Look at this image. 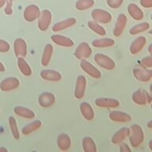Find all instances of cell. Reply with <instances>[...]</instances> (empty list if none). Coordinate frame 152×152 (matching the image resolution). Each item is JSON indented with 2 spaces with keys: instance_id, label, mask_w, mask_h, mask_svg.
<instances>
[{
  "instance_id": "obj_1",
  "label": "cell",
  "mask_w": 152,
  "mask_h": 152,
  "mask_svg": "<svg viewBox=\"0 0 152 152\" xmlns=\"http://www.w3.org/2000/svg\"><path fill=\"white\" fill-rule=\"evenodd\" d=\"M130 133H129V141L133 147H138L141 145L144 140V133L142 127L140 124H134L130 126Z\"/></svg>"
},
{
  "instance_id": "obj_2",
  "label": "cell",
  "mask_w": 152,
  "mask_h": 152,
  "mask_svg": "<svg viewBox=\"0 0 152 152\" xmlns=\"http://www.w3.org/2000/svg\"><path fill=\"white\" fill-rule=\"evenodd\" d=\"M95 63L101 66L102 68L106 69V70H113L116 66V64L113 59L102 53H97L94 56Z\"/></svg>"
},
{
  "instance_id": "obj_3",
  "label": "cell",
  "mask_w": 152,
  "mask_h": 152,
  "mask_svg": "<svg viewBox=\"0 0 152 152\" xmlns=\"http://www.w3.org/2000/svg\"><path fill=\"white\" fill-rule=\"evenodd\" d=\"M132 99L135 104L139 105H145L151 103V94H148L146 90L139 89L133 93Z\"/></svg>"
},
{
  "instance_id": "obj_4",
  "label": "cell",
  "mask_w": 152,
  "mask_h": 152,
  "mask_svg": "<svg viewBox=\"0 0 152 152\" xmlns=\"http://www.w3.org/2000/svg\"><path fill=\"white\" fill-rule=\"evenodd\" d=\"M91 17L94 21L97 23L108 24L112 21L111 14L107 10L102 9H94L91 12Z\"/></svg>"
},
{
  "instance_id": "obj_5",
  "label": "cell",
  "mask_w": 152,
  "mask_h": 152,
  "mask_svg": "<svg viewBox=\"0 0 152 152\" xmlns=\"http://www.w3.org/2000/svg\"><path fill=\"white\" fill-rule=\"evenodd\" d=\"M133 75L136 80L142 82V83H147L151 81L152 78V71L143 66L134 68Z\"/></svg>"
},
{
  "instance_id": "obj_6",
  "label": "cell",
  "mask_w": 152,
  "mask_h": 152,
  "mask_svg": "<svg viewBox=\"0 0 152 152\" xmlns=\"http://www.w3.org/2000/svg\"><path fill=\"white\" fill-rule=\"evenodd\" d=\"M52 13L48 10H44L40 12L38 21V28L40 31L45 32L48 28L52 22Z\"/></svg>"
},
{
  "instance_id": "obj_7",
  "label": "cell",
  "mask_w": 152,
  "mask_h": 152,
  "mask_svg": "<svg viewBox=\"0 0 152 152\" xmlns=\"http://www.w3.org/2000/svg\"><path fill=\"white\" fill-rule=\"evenodd\" d=\"M40 14V8L37 5L32 4L28 5V7L25 9L23 13V17L26 21L32 22V21H34L39 18Z\"/></svg>"
},
{
  "instance_id": "obj_8",
  "label": "cell",
  "mask_w": 152,
  "mask_h": 152,
  "mask_svg": "<svg viewBox=\"0 0 152 152\" xmlns=\"http://www.w3.org/2000/svg\"><path fill=\"white\" fill-rule=\"evenodd\" d=\"M91 54H92V49L89 44L86 42L81 43L76 48L75 52V56L79 60L86 59L91 56Z\"/></svg>"
},
{
  "instance_id": "obj_9",
  "label": "cell",
  "mask_w": 152,
  "mask_h": 152,
  "mask_svg": "<svg viewBox=\"0 0 152 152\" xmlns=\"http://www.w3.org/2000/svg\"><path fill=\"white\" fill-rule=\"evenodd\" d=\"M80 67L88 75L94 78H100L102 77V73L97 68H96L90 62L86 61V59L81 60Z\"/></svg>"
},
{
  "instance_id": "obj_10",
  "label": "cell",
  "mask_w": 152,
  "mask_h": 152,
  "mask_svg": "<svg viewBox=\"0 0 152 152\" xmlns=\"http://www.w3.org/2000/svg\"><path fill=\"white\" fill-rule=\"evenodd\" d=\"M20 86V81L15 77H8L5 78L0 83V89L2 91L7 92L15 90Z\"/></svg>"
},
{
  "instance_id": "obj_11",
  "label": "cell",
  "mask_w": 152,
  "mask_h": 152,
  "mask_svg": "<svg viewBox=\"0 0 152 152\" xmlns=\"http://www.w3.org/2000/svg\"><path fill=\"white\" fill-rule=\"evenodd\" d=\"M55 102H56V97L54 94L48 91L41 93L38 97L39 104L43 108H49L54 104Z\"/></svg>"
},
{
  "instance_id": "obj_12",
  "label": "cell",
  "mask_w": 152,
  "mask_h": 152,
  "mask_svg": "<svg viewBox=\"0 0 152 152\" xmlns=\"http://www.w3.org/2000/svg\"><path fill=\"white\" fill-rule=\"evenodd\" d=\"M86 86V78L85 76L80 75L78 76L76 80L75 89V97L77 99H82L85 94Z\"/></svg>"
},
{
  "instance_id": "obj_13",
  "label": "cell",
  "mask_w": 152,
  "mask_h": 152,
  "mask_svg": "<svg viewBox=\"0 0 152 152\" xmlns=\"http://www.w3.org/2000/svg\"><path fill=\"white\" fill-rule=\"evenodd\" d=\"M96 105L101 108H106V109H112L120 106V102L118 100L111 97H99L95 101Z\"/></svg>"
},
{
  "instance_id": "obj_14",
  "label": "cell",
  "mask_w": 152,
  "mask_h": 152,
  "mask_svg": "<svg viewBox=\"0 0 152 152\" xmlns=\"http://www.w3.org/2000/svg\"><path fill=\"white\" fill-rule=\"evenodd\" d=\"M128 23V18L124 14H119L116 19V25L113 28V35L118 37L123 33L124 28Z\"/></svg>"
},
{
  "instance_id": "obj_15",
  "label": "cell",
  "mask_w": 152,
  "mask_h": 152,
  "mask_svg": "<svg viewBox=\"0 0 152 152\" xmlns=\"http://www.w3.org/2000/svg\"><path fill=\"white\" fill-rule=\"evenodd\" d=\"M14 50L18 58L25 57L27 54V44L22 38H17L14 43Z\"/></svg>"
},
{
  "instance_id": "obj_16",
  "label": "cell",
  "mask_w": 152,
  "mask_h": 152,
  "mask_svg": "<svg viewBox=\"0 0 152 152\" xmlns=\"http://www.w3.org/2000/svg\"><path fill=\"white\" fill-rule=\"evenodd\" d=\"M110 120L114 122L128 123L132 121V116L127 113L121 111H113L109 115Z\"/></svg>"
},
{
  "instance_id": "obj_17",
  "label": "cell",
  "mask_w": 152,
  "mask_h": 152,
  "mask_svg": "<svg viewBox=\"0 0 152 152\" xmlns=\"http://www.w3.org/2000/svg\"><path fill=\"white\" fill-rule=\"evenodd\" d=\"M40 77L46 81H50V82H58L60 81L62 78L61 74L54 70H43L40 71Z\"/></svg>"
},
{
  "instance_id": "obj_18",
  "label": "cell",
  "mask_w": 152,
  "mask_h": 152,
  "mask_svg": "<svg viewBox=\"0 0 152 152\" xmlns=\"http://www.w3.org/2000/svg\"><path fill=\"white\" fill-rule=\"evenodd\" d=\"M146 44H147V39L144 37L141 36V37L135 38L130 45L131 54H138L143 48V47H144Z\"/></svg>"
},
{
  "instance_id": "obj_19",
  "label": "cell",
  "mask_w": 152,
  "mask_h": 152,
  "mask_svg": "<svg viewBox=\"0 0 152 152\" xmlns=\"http://www.w3.org/2000/svg\"><path fill=\"white\" fill-rule=\"evenodd\" d=\"M51 39L56 45L61 46V47H72L74 45V41L71 38L65 37L63 35H59V34H55L51 37Z\"/></svg>"
},
{
  "instance_id": "obj_20",
  "label": "cell",
  "mask_w": 152,
  "mask_h": 152,
  "mask_svg": "<svg viewBox=\"0 0 152 152\" xmlns=\"http://www.w3.org/2000/svg\"><path fill=\"white\" fill-rule=\"evenodd\" d=\"M57 145L60 151H67L71 146V138L67 134L63 133L59 135L57 138Z\"/></svg>"
},
{
  "instance_id": "obj_21",
  "label": "cell",
  "mask_w": 152,
  "mask_h": 152,
  "mask_svg": "<svg viewBox=\"0 0 152 152\" xmlns=\"http://www.w3.org/2000/svg\"><path fill=\"white\" fill-rule=\"evenodd\" d=\"M76 24V19L75 18H66L64 21H59L55 24L52 26V31L53 32H59V31L64 30L67 28H70L71 26H75Z\"/></svg>"
},
{
  "instance_id": "obj_22",
  "label": "cell",
  "mask_w": 152,
  "mask_h": 152,
  "mask_svg": "<svg viewBox=\"0 0 152 152\" xmlns=\"http://www.w3.org/2000/svg\"><path fill=\"white\" fill-rule=\"evenodd\" d=\"M130 133V128H122L119 129L112 137V142L113 144H119L125 140L128 137Z\"/></svg>"
},
{
  "instance_id": "obj_23",
  "label": "cell",
  "mask_w": 152,
  "mask_h": 152,
  "mask_svg": "<svg viewBox=\"0 0 152 152\" xmlns=\"http://www.w3.org/2000/svg\"><path fill=\"white\" fill-rule=\"evenodd\" d=\"M128 12L129 15L135 21H140L143 18V12L137 5L135 3H130L128 6Z\"/></svg>"
},
{
  "instance_id": "obj_24",
  "label": "cell",
  "mask_w": 152,
  "mask_h": 152,
  "mask_svg": "<svg viewBox=\"0 0 152 152\" xmlns=\"http://www.w3.org/2000/svg\"><path fill=\"white\" fill-rule=\"evenodd\" d=\"M80 111L83 117L87 121H92L94 118V111L90 104L87 102H82L80 104Z\"/></svg>"
},
{
  "instance_id": "obj_25",
  "label": "cell",
  "mask_w": 152,
  "mask_h": 152,
  "mask_svg": "<svg viewBox=\"0 0 152 152\" xmlns=\"http://www.w3.org/2000/svg\"><path fill=\"white\" fill-rule=\"evenodd\" d=\"M52 53H53V46L51 44L45 45L41 56V64L43 66H46L51 61Z\"/></svg>"
},
{
  "instance_id": "obj_26",
  "label": "cell",
  "mask_w": 152,
  "mask_h": 152,
  "mask_svg": "<svg viewBox=\"0 0 152 152\" xmlns=\"http://www.w3.org/2000/svg\"><path fill=\"white\" fill-rule=\"evenodd\" d=\"M15 114L18 116L26 119H33L35 117V113L32 109L24 106H16L14 109Z\"/></svg>"
},
{
  "instance_id": "obj_27",
  "label": "cell",
  "mask_w": 152,
  "mask_h": 152,
  "mask_svg": "<svg viewBox=\"0 0 152 152\" xmlns=\"http://www.w3.org/2000/svg\"><path fill=\"white\" fill-rule=\"evenodd\" d=\"M18 66L21 74L25 76H30L32 75V69L23 57L18 58Z\"/></svg>"
},
{
  "instance_id": "obj_28",
  "label": "cell",
  "mask_w": 152,
  "mask_h": 152,
  "mask_svg": "<svg viewBox=\"0 0 152 152\" xmlns=\"http://www.w3.org/2000/svg\"><path fill=\"white\" fill-rule=\"evenodd\" d=\"M115 45V40L111 38H101L93 40L92 45L94 48H109Z\"/></svg>"
},
{
  "instance_id": "obj_29",
  "label": "cell",
  "mask_w": 152,
  "mask_h": 152,
  "mask_svg": "<svg viewBox=\"0 0 152 152\" xmlns=\"http://www.w3.org/2000/svg\"><path fill=\"white\" fill-rule=\"evenodd\" d=\"M83 148L85 152H96L97 146L92 138L86 136L83 140Z\"/></svg>"
},
{
  "instance_id": "obj_30",
  "label": "cell",
  "mask_w": 152,
  "mask_h": 152,
  "mask_svg": "<svg viewBox=\"0 0 152 152\" xmlns=\"http://www.w3.org/2000/svg\"><path fill=\"white\" fill-rule=\"evenodd\" d=\"M41 124H42V123H41V121L40 120L33 121V122H31V123L28 124L25 127H23L22 130H21L22 134L25 135H28V134H30V133L35 132L36 130L39 129L41 127Z\"/></svg>"
},
{
  "instance_id": "obj_31",
  "label": "cell",
  "mask_w": 152,
  "mask_h": 152,
  "mask_svg": "<svg viewBox=\"0 0 152 152\" xmlns=\"http://www.w3.org/2000/svg\"><path fill=\"white\" fill-rule=\"evenodd\" d=\"M150 27H151V26H150V24L148 22H142V23L137 24V25H135V26H133L130 28L129 33L132 36L137 35L139 33L148 30Z\"/></svg>"
},
{
  "instance_id": "obj_32",
  "label": "cell",
  "mask_w": 152,
  "mask_h": 152,
  "mask_svg": "<svg viewBox=\"0 0 152 152\" xmlns=\"http://www.w3.org/2000/svg\"><path fill=\"white\" fill-rule=\"evenodd\" d=\"M94 5V0H78L75 3L76 9L78 10H86Z\"/></svg>"
},
{
  "instance_id": "obj_33",
  "label": "cell",
  "mask_w": 152,
  "mask_h": 152,
  "mask_svg": "<svg viewBox=\"0 0 152 152\" xmlns=\"http://www.w3.org/2000/svg\"><path fill=\"white\" fill-rule=\"evenodd\" d=\"M88 27L95 33H97L100 36H105L106 31L102 26H100L99 24L94 21H88Z\"/></svg>"
},
{
  "instance_id": "obj_34",
  "label": "cell",
  "mask_w": 152,
  "mask_h": 152,
  "mask_svg": "<svg viewBox=\"0 0 152 152\" xmlns=\"http://www.w3.org/2000/svg\"><path fill=\"white\" fill-rule=\"evenodd\" d=\"M9 124L10 131L14 138L15 140H19L20 139V133H19L18 128V124H17V121L14 116H10L9 117Z\"/></svg>"
},
{
  "instance_id": "obj_35",
  "label": "cell",
  "mask_w": 152,
  "mask_h": 152,
  "mask_svg": "<svg viewBox=\"0 0 152 152\" xmlns=\"http://www.w3.org/2000/svg\"><path fill=\"white\" fill-rule=\"evenodd\" d=\"M106 2L112 9H118L123 4L124 0H106Z\"/></svg>"
},
{
  "instance_id": "obj_36",
  "label": "cell",
  "mask_w": 152,
  "mask_h": 152,
  "mask_svg": "<svg viewBox=\"0 0 152 152\" xmlns=\"http://www.w3.org/2000/svg\"><path fill=\"white\" fill-rule=\"evenodd\" d=\"M141 65L146 68H151L152 67V57L151 56H148L141 59Z\"/></svg>"
},
{
  "instance_id": "obj_37",
  "label": "cell",
  "mask_w": 152,
  "mask_h": 152,
  "mask_svg": "<svg viewBox=\"0 0 152 152\" xmlns=\"http://www.w3.org/2000/svg\"><path fill=\"white\" fill-rule=\"evenodd\" d=\"M10 49V45L7 40H0V52L4 53V52H9Z\"/></svg>"
},
{
  "instance_id": "obj_38",
  "label": "cell",
  "mask_w": 152,
  "mask_h": 152,
  "mask_svg": "<svg viewBox=\"0 0 152 152\" xmlns=\"http://www.w3.org/2000/svg\"><path fill=\"white\" fill-rule=\"evenodd\" d=\"M7 6L5 7V14L7 15H11L13 14V10H12V1L7 0Z\"/></svg>"
},
{
  "instance_id": "obj_39",
  "label": "cell",
  "mask_w": 152,
  "mask_h": 152,
  "mask_svg": "<svg viewBox=\"0 0 152 152\" xmlns=\"http://www.w3.org/2000/svg\"><path fill=\"white\" fill-rule=\"evenodd\" d=\"M140 4L144 8H151L152 7V0H140Z\"/></svg>"
},
{
  "instance_id": "obj_40",
  "label": "cell",
  "mask_w": 152,
  "mask_h": 152,
  "mask_svg": "<svg viewBox=\"0 0 152 152\" xmlns=\"http://www.w3.org/2000/svg\"><path fill=\"white\" fill-rule=\"evenodd\" d=\"M120 144V151H121V152H131L132 151V150L129 148V147L128 146V144L127 143H119Z\"/></svg>"
},
{
  "instance_id": "obj_41",
  "label": "cell",
  "mask_w": 152,
  "mask_h": 152,
  "mask_svg": "<svg viewBox=\"0 0 152 152\" xmlns=\"http://www.w3.org/2000/svg\"><path fill=\"white\" fill-rule=\"evenodd\" d=\"M5 70H6V68H5L4 65L2 64V62L0 61V72H3V71H5Z\"/></svg>"
},
{
  "instance_id": "obj_42",
  "label": "cell",
  "mask_w": 152,
  "mask_h": 152,
  "mask_svg": "<svg viewBox=\"0 0 152 152\" xmlns=\"http://www.w3.org/2000/svg\"><path fill=\"white\" fill-rule=\"evenodd\" d=\"M7 0H0V8H2V7H4V5L6 4Z\"/></svg>"
},
{
  "instance_id": "obj_43",
  "label": "cell",
  "mask_w": 152,
  "mask_h": 152,
  "mask_svg": "<svg viewBox=\"0 0 152 152\" xmlns=\"http://www.w3.org/2000/svg\"><path fill=\"white\" fill-rule=\"evenodd\" d=\"M2 151L7 152V151H8V150H7V148H6V147H0V152H2Z\"/></svg>"
},
{
  "instance_id": "obj_44",
  "label": "cell",
  "mask_w": 152,
  "mask_h": 152,
  "mask_svg": "<svg viewBox=\"0 0 152 152\" xmlns=\"http://www.w3.org/2000/svg\"><path fill=\"white\" fill-rule=\"evenodd\" d=\"M151 123H152V121H150L149 122H148V124H147V127H148V128H152V126H151Z\"/></svg>"
},
{
  "instance_id": "obj_45",
  "label": "cell",
  "mask_w": 152,
  "mask_h": 152,
  "mask_svg": "<svg viewBox=\"0 0 152 152\" xmlns=\"http://www.w3.org/2000/svg\"><path fill=\"white\" fill-rule=\"evenodd\" d=\"M148 51H149L150 54H152V51H151V45H150L149 48H148Z\"/></svg>"
},
{
  "instance_id": "obj_46",
  "label": "cell",
  "mask_w": 152,
  "mask_h": 152,
  "mask_svg": "<svg viewBox=\"0 0 152 152\" xmlns=\"http://www.w3.org/2000/svg\"><path fill=\"white\" fill-rule=\"evenodd\" d=\"M151 144H152V140H151L149 142V148L151 151H152V147H151Z\"/></svg>"
},
{
  "instance_id": "obj_47",
  "label": "cell",
  "mask_w": 152,
  "mask_h": 152,
  "mask_svg": "<svg viewBox=\"0 0 152 152\" xmlns=\"http://www.w3.org/2000/svg\"><path fill=\"white\" fill-rule=\"evenodd\" d=\"M10 1H12V2H13V1H15V0H10Z\"/></svg>"
},
{
  "instance_id": "obj_48",
  "label": "cell",
  "mask_w": 152,
  "mask_h": 152,
  "mask_svg": "<svg viewBox=\"0 0 152 152\" xmlns=\"http://www.w3.org/2000/svg\"><path fill=\"white\" fill-rule=\"evenodd\" d=\"M0 113H1V111H0Z\"/></svg>"
}]
</instances>
